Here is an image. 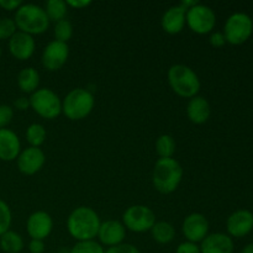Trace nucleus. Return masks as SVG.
Segmentation results:
<instances>
[{
	"label": "nucleus",
	"instance_id": "obj_5",
	"mask_svg": "<svg viewBox=\"0 0 253 253\" xmlns=\"http://www.w3.org/2000/svg\"><path fill=\"white\" fill-rule=\"evenodd\" d=\"M95 99L90 90L76 88L72 89L62 100V113L72 121L83 120L93 111Z\"/></svg>",
	"mask_w": 253,
	"mask_h": 253
},
{
	"label": "nucleus",
	"instance_id": "obj_33",
	"mask_svg": "<svg viewBox=\"0 0 253 253\" xmlns=\"http://www.w3.org/2000/svg\"><path fill=\"white\" fill-rule=\"evenodd\" d=\"M175 253H202L200 252V246L194 242L184 241L178 245L175 249Z\"/></svg>",
	"mask_w": 253,
	"mask_h": 253
},
{
	"label": "nucleus",
	"instance_id": "obj_10",
	"mask_svg": "<svg viewBox=\"0 0 253 253\" xmlns=\"http://www.w3.org/2000/svg\"><path fill=\"white\" fill-rule=\"evenodd\" d=\"M69 57L68 43L53 40L46 44L42 52V66L49 72H56L67 63Z\"/></svg>",
	"mask_w": 253,
	"mask_h": 253
},
{
	"label": "nucleus",
	"instance_id": "obj_34",
	"mask_svg": "<svg viewBox=\"0 0 253 253\" xmlns=\"http://www.w3.org/2000/svg\"><path fill=\"white\" fill-rule=\"evenodd\" d=\"M210 44L212 47H222L225 43H226V40H225V36L222 32L215 31L210 34Z\"/></svg>",
	"mask_w": 253,
	"mask_h": 253
},
{
	"label": "nucleus",
	"instance_id": "obj_31",
	"mask_svg": "<svg viewBox=\"0 0 253 253\" xmlns=\"http://www.w3.org/2000/svg\"><path fill=\"white\" fill-rule=\"evenodd\" d=\"M14 118V109L7 104L0 105V128H6Z\"/></svg>",
	"mask_w": 253,
	"mask_h": 253
},
{
	"label": "nucleus",
	"instance_id": "obj_20",
	"mask_svg": "<svg viewBox=\"0 0 253 253\" xmlns=\"http://www.w3.org/2000/svg\"><path fill=\"white\" fill-rule=\"evenodd\" d=\"M210 114H211V108L209 101L204 96L197 95L189 99L187 105V116L193 124L197 125L205 124L209 120Z\"/></svg>",
	"mask_w": 253,
	"mask_h": 253
},
{
	"label": "nucleus",
	"instance_id": "obj_3",
	"mask_svg": "<svg viewBox=\"0 0 253 253\" xmlns=\"http://www.w3.org/2000/svg\"><path fill=\"white\" fill-rule=\"evenodd\" d=\"M14 21L19 31L34 35H41L49 27V19L42 6L36 4H22L15 11Z\"/></svg>",
	"mask_w": 253,
	"mask_h": 253
},
{
	"label": "nucleus",
	"instance_id": "obj_28",
	"mask_svg": "<svg viewBox=\"0 0 253 253\" xmlns=\"http://www.w3.org/2000/svg\"><path fill=\"white\" fill-rule=\"evenodd\" d=\"M69 253H105V249L95 240H90L77 242Z\"/></svg>",
	"mask_w": 253,
	"mask_h": 253
},
{
	"label": "nucleus",
	"instance_id": "obj_35",
	"mask_svg": "<svg viewBox=\"0 0 253 253\" xmlns=\"http://www.w3.org/2000/svg\"><path fill=\"white\" fill-rule=\"evenodd\" d=\"M24 2L21 0H0V7L7 11H16Z\"/></svg>",
	"mask_w": 253,
	"mask_h": 253
},
{
	"label": "nucleus",
	"instance_id": "obj_13",
	"mask_svg": "<svg viewBox=\"0 0 253 253\" xmlns=\"http://www.w3.org/2000/svg\"><path fill=\"white\" fill-rule=\"evenodd\" d=\"M16 162L17 168L22 174L34 175L42 169L46 162V156L40 147L29 146L21 150L19 157L16 158Z\"/></svg>",
	"mask_w": 253,
	"mask_h": 253
},
{
	"label": "nucleus",
	"instance_id": "obj_30",
	"mask_svg": "<svg viewBox=\"0 0 253 253\" xmlns=\"http://www.w3.org/2000/svg\"><path fill=\"white\" fill-rule=\"evenodd\" d=\"M12 222V214L7 203L0 199V236L9 231Z\"/></svg>",
	"mask_w": 253,
	"mask_h": 253
},
{
	"label": "nucleus",
	"instance_id": "obj_17",
	"mask_svg": "<svg viewBox=\"0 0 253 253\" xmlns=\"http://www.w3.org/2000/svg\"><path fill=\"white\" fill-rule=\"evenodd\" d=\"M161 25L165 32L169 35H177L187 25V9L183 5H173L168 7L162 15Z\"/></svg>",
	"mask_w": 253,
	"mask_h": 253
},
{
	"label": "nucleus",
	"instance_id": "obj_38",
	"mask_svg": "<svg viewBox=\"0 0 253 253\" xmlns=\"http://www.w3.org/2000/svg\"><path fill=\"white\" fill-rule=\"evenodd\" d=\"M67 5L68 7H73V9H84L88 7L91 4L90 0H67Z\"/></svg>",
	"mask_w": 253,
	"mask_h": 253
},
{
	"label": "nucleus",
	"instance_id": "obj_16",
	"mask_svg": "<svg viewBox=\"0 0 253 253\" xmlns=\"http://www.w3.org/2000/svg\"><path fill=\"white\" fill-rule=\"evenodd\" d=\"M9 51L12 57H15L19 61H26L31 58L32 54L36 49V42L34 36L25 32L17 31L11 39L9 40Z\"/></svg>",
	"mask_w": 253,
	"mask_h": 253
},
{
	"label": "nucleus",
	"instance_id": "obj_27",
	"mask_svg": "<svg viewBox=\"0 0 253 253\" xmlns=\"http://www.w3.org/2000/svg\"><path fill=\"white\" fill-rule=\"evenodd\" d=\"M53 35L56 41L67 43L72 39V36H73V25H72V22L69 20H61V21L54 24Z\"/></svg>",
	"mask_w": 253,
	"mask_h": 253
},
{
	"label": "nucleus",
	"instance_id": "obj_26",
	"mask_svg": "<svg viewBox=\"0 0 253 253\" xmlns=\"http://www.w3.org/2000/svg\"><path fill=\"white\" fill-rule=\"evenodd\" d=\"M156 152L160 156V158H172L175 152V141L173 136L161 135L156 140Z\"/></svg>",
	"mask_w": 253,
	"mask_h": 253
},
{
	"label": "nucleus",
	"instance_id": "obj_23",
	"mask_svg": "<svg viewBox=\"0 0 253 253\" xmlns=\"http://www.w3.org/2000/svg\"><path fill=\"white\" fill-rule=\"evenodd\" d=\"M24 245L21 235L11 230L0 236V249L5 253H20L24 250Z\"/></svg>",
	"mask_w": 253,
	"mask_h": 253
},
{
	"label": "nucleus",
	"instance_id": "obj_8",
	"mask_svg": "<svg viewBox=\"0 0 253 253\" xmlns=\"http://www.w3.org/2000/svg\"><path fill=\"white\" fill-rule=\"evenodd\" d=\"M123 224L126 230L137 234L151 231L153 225L156 224V214L146 205H131L123 214Z\"/></svg>",
	"mask_w": 253,
	"mask_h": 253
},
{
	"label": "nucleus",
	"instance_id": "obj_2",
	"mask_svg": "<svg viewBox=\"0 0 253 253\" xmlns=\"http://www.w3.org/2000/svg\"><path fill=\"white\" fill-rule=\"evenodd\" d=\"M183 167L175 158H158L152 172V184L161 194L175 192L183 179Z\"/></svg>",
	"mask_w": 253,
	"mask_h": 253
},
{
	"label": "nucleus",
	"instance_id": "obj_14",
	"mask_svg": "<svg viewBox=\"0 0 253 253\" xmlns=\"http://www.w3.org/2000/svg\"><path fill=\"white\" fill-rule=\"evenodd\" d=\"M226 230L230 237H245L253 230V214L246 209L236 210L227 217Z\"/></svg>",
	"mask_w": 253,
	"mask_h": 253
},
{
	"label": "nucleus",
	"instance_id": "obj_9",
	"mask_svg": "<svg viewBox=\"0 0 253 253\" xmlns=\"http://www.w3.org/2000/svg\"><path fill=\"white\" fill-rule=\"evenodd\" d=\"M187 25L198 35L211 34L216 25V15L211 7L199 2L187 10Z\"/></svg>",
	"mask_w": 253,
	"mask_h": 253
},
{
	"label": "nucleus",
	"instance_id": "obj_6",
	"mask_svg": "<svg viewBox=\"0 0 253 253\" xmlns=\"http://www.w3.org/2000/svg\"><path fill=\"white\" fill-rule=\"evenodd\" d=\"M30 108L41 118L52 120L62 114V100L48 88H39L29 96Z\"/></svg>",
	"mask_w": 253,
	"mask_h": 253
},
{
	"label": "nucleus",
	"instance_id": "obj_1",
	"mask_svg": "<svg viewBox=\"0 0 253 253\" xmlns=\"http://www.w3.org/2000/svg\"><path fill=\"white\" fill-rule=\"evenodd\" d=\"M100 224L98 212L89 207L76 208L67 217V230L77 242L95 239Z\"/></svg>",
	"mask_w": 253,
	"mask_h": 253
},
{
	"label": "nucleus",
	"instance_id": "obj_40",
	"mask_svg": "<svg viewBox=\"0 0 253 253\" xmlns=\"http://www.w3.org/2000/svg\"><path fill=\"white\" fill-rule=\"evenodd\" d=\"M241 253H253V244H249L241 250Z\"/></svg>",
	"mask_w": 253,
	"mask_h": 253
},
{
	"label": "nucleus",
	"instance_id": "obj_21",
	"mask_svg": "<svg viewBox=\"0 0 253 253\" xmlns=\"http://www.w3.org/2000/svg\"><path fill=\"white\" fill-rule=\"evenodd\" d=\"M17 85L21 89L22 93L31 95L34 91L39 89L40 85V73L34 67H26L21 69L17 74Z\"/></svg>",
	"mask_w": 253,
	"mask_h": 253
},
{
	"label": "nucleus",
	"instance_id": "obj_36",
	"mask_svg": "<svg viewBox=\"0 0 253 253\" xmlns=\"http://www.w3.org/2000/svg\"><path fill=\"white\" fill-rule=\"evenodd\" d=\"M46 250L44 246V241L41 240H31L29 244V251L30 253H43Z\"/></svg>",
	"mask_w": 253,
	"mask_h": 253
},
{
	"label": "nucleus",
	"instance_id": "obj_39",
	"mask_svg": "<svg viewBox=\"0 0 253 253\" xmlns=\"http://www.w3.org/2000/svg\"><path fill=\"white\" fill-rule=\"evenodd\" d=\"M197 4H199V1H198V0H183V1L180 2V5H183V6H184L187 10H189L190 7L195 6Z\"/></svg>",
	"mask_w": 253,
	"mask_h": 253
},
{
	"label": "nucleus",
	"instance_id": "obj_18",
	"mask_svg": "<svg viewBox=\"0 0 253 253\" xmlns=\"http://www.w3.org/2000/svg\"><path fill=\"white\" fill-rule=\"evenodd\" d=\"M199 246L202 253H234L235 250L232 237L222 232L209 234Z\"/></svg>",
	"mask_w": 253,
	"mask_h": 253
},
{
	"label": "nucleus",
	"instance_id": "obj_25",
	"mask_svg": "<svg viewBox=\"0 0 253 253\" xmlns=\"http://www.w3.org/2000/svg\"><path fill=\"white\" fill-rule=\"evenodd\" d=\"M47 137V131L43 125L39 123L31 124L26 128V140L31 147H40L43 145Z\"/></svg>",
	"mask_w": 253,
	"mask_h": 253
},
{
	"label": "nucleus",
	"instance_id": "obj_4",
	"mask_svg": "<svg viewBox=\"0 0 253 253\" xmlns=\"http://www.w3.org/2000/svg\"><path fill=\"white\" fill-rule=\"evenodd\" d=\"M168 83L177 95L192 99L200 91V79L190 67L185 64H173L168 69Z\"/></svg>",
	"mask_w": 253,
	"mask_h": 253
},
{
	"label": "nucleus",
	"instance_id": "obj_22",
	"mask_svg": "<svg viewBox=\"0 0 253 253\" xmlns=\"http://www.w3.org/2000/svg\"><path fill=\"white\" fill-rule=\"evenodd\" d=\"M151 235L157 244L167 245L174 240L175 229L168 221H156V224L151 229Z\"/></svg>",
	"mask_w": 253,
	"mask_h": 253
},
{
	"label": "nucleus",
	"instance_id": "obj_41",
	"mask_svg": "<svg viewBox=\"0 0 253 253\" xmlns=\"http://www.w3.org/2000/svg\"><path fill=\"white\" fill-rule=\"evenodd\" d=\"M1 53H2V52H1V47H0V58H1Z\"/></svg>",
	"mask_w": 253,
	"mask_h": 253
},
{
	"label": "nucleus",
	"instance_id": "obj_11",
	"mask_svg": "<svg viewBox=\"0 0 253 253\" xmlns=\"http://www.w3.org/2000/svg\"><path fill=\"white\" fill-rule=\"evenodd\" d=\"M182 232L187 241L199 244L209 235V221L205 215L192 212L183 220Z\"/></svg>",
	"mask_w": 253,
	"mask_h": 253
},
{
	"label": "nucleus",
	"instance_id": "obj_24",
	"mask_svg": "<svg viewBox=\"0 0 253 253\" xmlns=\"http://www.w3.org/2000/svg\"><path fill=\"white\" fill-rule=\"evenodd\" d=\"M43 9L49 21L58 22L66 19V15L68 12V5L64 0H48L44 4Z\"/></svg>",
	"mask_w": 253,
	"mask_h": 253
},
{
	"label": "nucleus",
	"instance_id": "obj_37",
	"mask_svg": "<svg viewBox=\"0 0 253 253\" xmlns=\"http://www.w3.org/2000/svg\"><path fill=\"white\" fill-rule=\"evenodd\" d=\"M14 108L20 111H24L30 108V99L27 96H20L14 101Z\"/></svg>",
	"mask_w": 253,
	"mask_h": 253
},
{
	"label": "nucleus",
	"instance_id": "obj_19",
	"mask_svg": "<svg viewBox=\"0 0 253 253\" xmlns=\"http://www.w3.org/2000/svg\"><path fill=\"white\" fill-rule=\"evenodd\" d=\"M21 142L16 133L10 128H0V160L11 162L19 157Z\"/></svg>",
	"mask_w": 253,
	"mask_h": 253
},
{
	"label": "nucleus",
	"instance_id": "obj_32",
	"mask_svg": "<svg viewBox=\"0 0 253 253\" xmlns=\"http://www.w3.org/2000/svg\"><path fill=\"white\" fill-rule=\"evenodd\" d=\"M105 253H141L140 250L131 244H120L118 246L109 247L105 250Z\"/></svg>",
	"mask_w": 253,
	"mask_h": 253
},
{
	"label": "nucleus",
	"instance_id": "obj_7",
	"mask_svg": "<svg viewBox=\"0 0 253 253\" xmlns=\"http://www.w3.org/2000/svg\"><path fill=\"white\" fill-rule=\"evenodd\" d=\"M253 32V21L251 16L245 12H235L227 17L224 25V36L226 42L235 44H242L251 37Z\"/></svg>",
	"mask_w": 253,
	"mask_h": 253
},
{
	"label": "nucleus",
	"instance_id": "obj_15",
	"mask_svg": "<svg viewBox=\"0 0 253 253\" xmlns=\"http://www.w3.org/2000/svg\"><path fill=\"white\" fill-rule=\"evenodd\" d=\"M100 240L101 246L114 247L123 244L126 237V227L124 226L123 222L118 220H106L101 222L99 227L98 236Z\"/></svg>",
	"mask_w": 253,
	"mask_h": 253
},
{
	"label": "nucleus",
	"instance_id": "obj_12",
	"mask_svg": "<svg viewBox=\"0 0 253 253\" xmlns=\"http://www.w3.org/2000/svg\"><path fill=\"white\" fill-rule=\"evenodd\" d=\"M52 229H53V220L51 215L43 210H37L27 217L26 230L31 240L44 241L51 235Z\"/></svg>",
	"mask_w": 253,
	"mask_h": 253
},
{
	"label": "nucleus",
	"instance_id": "obj_29",
	"mask_svg": "<svg viewBox=\"0 0 253 253\" xmlns=\"http://www.w3.org/2000/svg\"><path fill=\"white\" fill-rule=\"evenodd\" d=\"M19 31L11 17H0V41L7 40L9 41L16 32Z\"/></svg>",
	"mask_w": 253,
	"mask_h": 253
}]
</instances>
